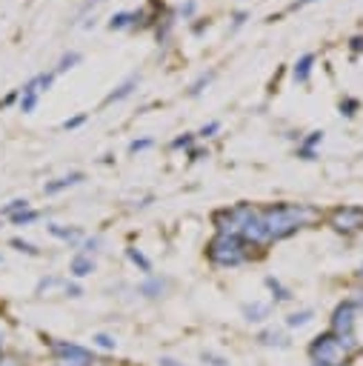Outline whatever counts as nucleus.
<instances>
[{"mask_svg": "<svg viewBox=\"0 0 363 366\" xmlns=\"http://www.w3.org/2000/svg\"><path fill=\"white\" fill-rule=\"evenodd\" d=\"M132 86H135V83H126V86H120L118 92H112V95H109V100H120V98H126V95L132 92Z\"/></svg>", "mask_w": 363, "mask_h": 366, "instance_id": "nucleus-21", "label": "nucleus"}, {"mask_svg": "<svg viewBox=\"0 0 363 366\" xmlns=\"http://www.w3.org/2000/svg\"><path fill=\"white\" fill-rule=\"evenodd\" d=\"M360 277H363V266H360Z\"/></svg>", "mask_w": 363, "mask_h": 366, "instance_id": "nucleus-35", "label": "nucleus"}, {"mask_svg": "<svg viewBox=\"0 0 363 366\" xmlns=\"http://www.w3.org/2000/svg\"><path fill=\"white\" fill-rule=\"evenodd\" d=\"M306 3H312V0H295L292 9H301V6H306Z\"/></svg>", "mask_w": 363, "mask_h": 366, "instance_id": "nucleus-31", "label": "nucleus"}, {"mask_svg": "<svg viewBox=\"0 0 363 366\" xmlns=\"http://www.w3.org/2000/svg\"><path fill=\"white\" fill-rule=\"evenodd\" d=\"M12 246L20 249V252H26V255H37V249L32 244H26V241H12Z\"/></svg>", "mask_w": 363, "mask_h": 366, "instance_id": "nucleus-22", "label": "nucleus"}, {"mask_svg": "<svg viewBox=\"0 0 363 366\" xmlns=\"http://www.w3.org/2000/svg\"><path fill=\"white\" fill-rule=\"evenodd\" d=\"M26 206H29L26 201H12V203H9L6 209H3V214H17L20 209H26Z\"/></svg>", "mask_w": 363, "mask_h": 366, "instance_id": "nucleus-20", "label": "nucleus"}, {"mask_svg": "<svg viewBox=\"0 0 363 366\" xmlns=\"http://www.w3.org/2000/svg\"><path fill=\"white\" fill-rule=\"evenodd\" d=\"M352 46H355V49H363V37H355V40H352Z\"/></svg>", "mask_w": 363, "mask_h": 366, "instance_id": "nucleus-32", "label": "nucleus"}, {"mask_svg": "<svg viewBox=\"0 0 363 366\" xmlns=\"http://www.w3.org/2000/svg\"><path fill=\"white\" fill-rule=\"evenodd\" d=\"M189 143H192V138H178L172 146H175V149H180V146H189Z\"/></svg>", "mask_w": 363, "mask_h": 366, "instance_id": "nucleus-30", "label": "nucleus"}, {"mask_svg": "<svg viewBox=\"0 0 363 366\" xmlns=\"http://www.w3.org/2000/svg\"><path fill=\"white\" fill-rule=\"evenodd\" d=\"M312 366H329V363H312Z\"/></svg>", "mask_w": 363, "mask_h": 366, "instance_id": "nucleus-34", "label": "nucleus"}, {"mask_svg": "<svg viewBox=\"0 0 363 366\" xmlns=\"http://www.w3.org/2000/svg\"><path fill=\"white\" fill-rule=\"evenodd\" d=\"M163 289H166V281H160V277H152V281H146V284L140 286V295L158 298V295H163Z\"/></svg>", "mask_w": 363, "mask_h": 366, "instance_id": "nucleus-12", "label": "nucleus"}, {"mask_svg": "<svg viewBox=\"0 0 363 366\" xmlns=\"http://www.w3.org/2000/svg\"><path fill=\"white\" fill-rule=\"evenodd\" d=\"M332 223H335V229H346V232L360 229V226H363V209H357V206H344V209H337V212L332 214Z\"/></svg>", "mask_w": 363, "mask_h": 366, "instance_id": "nucleus-5", "label": "nucleus"}, {"mask_svg": "<svg viewBox=\"0 0 363 366\" xmlns=\"http://www.w3.org/2000/svg\"><path fill=\"white\" fill-rule=\"evenodd\" d=\"M218 129H221V123H209V126H203V129H201V138H209L212 132H218Z\"/></svg>", "mask_w": 363, "mask_h": 366, "instance_id": "nucleus-26", "label": "nucleus"}, {"mask_svg": "<svg viewBox=\"0 0 363 366\" xmlns=\"http://www.w3.org/2000/svg\"><path fill=\"white\" fill-rule=\"evenodd\" d=\"M83 120H86V115H80V118H75V120H69V123H66V129H75V126H80Z\"/></svg>", "mask_w": 363, "mask_h": 366, "instance_id": "nucleus-29", "label": "nucleus"}, {"mask_svg": "<svg viewBox=\"0 0 363 366\" xmlns=\"http://www.w3.org/2000/svg\"><path fill=\"white\" fill-rule=\"evenodd\" d=\"M312 318H315V312H312V309H301V312H292V315L286 318V327H289V329H301V327L312 324Z\"/></svg>", "mask_w": 363, "mask_h": 366, "instance_id": "nucleus-9", "label": "nucleus"}, {"mask_svg": "<svg viewBox=\"0 0 363 366\" xmlns=\"http://www.w3.org/2000/svg\"><path fill=\"white\" fill-rule=\"evenodd\" d=\"M246 257H249L246 241H241L238 235H218V238L209 244V261L218 266H238Z\"/></svg>", "mask_w": 363, "mask_h": 366, "instance_id": "nucleus-3", "label": "nucleus"}, {"mask_svg": "<svg viewBox=\"0 0 363 366\" xmlns=\"http://www.w3.org/2000/svg\"><path fill=\"white\" fill-rule=\"evenodd\" d=\"M35 218H37V212H29V209H24V212L12 214V223H15V226H26V223H32Z\"/></svg>", "mask_w": 363, "mask_h": 366, "instance_id": "nucleus-15", "label": "nucleus"}, {"mask_svg": "<svg viewBox=\"0 0 363 366\" xmlns=\"http://www.w3.org/2000/svg\"><path fill=\"white\" fill-rule=\"evenodd\" d=\"M129 261H132L135 266H140V269H143L146 275H149V272H152V264H149V261H146V257H143V255H140L138 249H129Z\"/></svg>", "mask_w": 363, "mask_h": 366, "instance_id": "nucleus-16", "label": "nucleus"}, {"mask_svg": "<svg viewBox=\"0 0 363 366\" xmlns=\"http://www.w3.org/2000/svg\"><path fill=\"white\" fill-rule=\"evenodd\" d=\"M129 17H132V15H118V17H112L109 26H112V29H123L126 24H129Z\"/></svg>", "mask_w": 363, "mask_h": 366, "instance_id": "nucleus-23", "label": "nucleus"}, {"mask_svg": "<svg viewBox=\"0 0 363 366\" xmlns=\"http://www.w3.org/2000/svg\"><path fill=\"white\" fill-rule=\"evenodd\" d=\"M272 315V306L269 304H261V300H254V304H246L243 306V318L249 324H263V320Z\"/></svg>", "mask_w": 363, "mask_h": 366, "instance_id": "nucleus-6", "label": "nucleus"}, {"mask_svg": "<svg viewBox=\"0 0 363 366\" xmlns=\"http://www.w3.org/2000/svg\"><path fill=\"white\" fill-rule=\"evenodd\" d=\"M312 63H315V55H304L301 63L295 66V80L306 83V80H309V72H312Z\"/></svg>", "mask_w": 363, "mask_h": 366, "instance_id": "nucleus-11", "label": "nucleus"}, {"mask_svg": "<svg viewBox=\"0 0 363 366\" xmlns=\"http://www.w3.org/2000/svg\"><path fill=\"white\" fill-rule=\"evenodd\" d=\"M158 363H160V366H183V363H178L175 358H160Z\"/></svg>", "mask_w": 363, "mask_h": 366, "instance_id": "nucleus-28", "label": "nucleus"}, {"mask_svg": "<svg viewBox=\"0 0 363 366\" xmlns=\"http://www.w3.org/2000/svg\"><path fill=\"white\" fill-rule=\"evenodd\" d=\"M80 181H83V175H69V178H60L57 183H49V186H46V195H55V192L66 189V186H75V183H80Z\"/></svg>", "mask_w": 363, "mask_h": 366, "instance_id": "nucleus-14", "label": "nucleus"}, {"mask_svg": "<svg viewBox=\"0 0 363 366\" xmlns=\"http://www.w3.org/2000/svg\"><path fill=\"white\" fill-rule=\"evenodd\" d=\"M261 214H263V223L269 229L272 241H281V238H286V235L304 229L309 221L317 218V212L309 209V206H272Z\"/></svg>", "mask_w": 363, "mask_h": 366, "instance_id": "nucleus-1", "label": "nucleus"}, {"mask_svg": "<svg viewBox=\"0 0 363 366\" xmlns=\"http://www.w3.org/2000/svg\"><path fill=\"white\" fill-rule=\"evenodd\" d=\"M92 347H97V349H103V352H115V349H118V340H115V335L97 332V335H92Z\"/></svg>", "mask_w": 363, "mask_h": 366, "instance_id": "nucleus-10", "label": "nucleus"}, {"mask_svg": "<svg viewBox=\"0 0 363 366\" xmlns=\"http://www.w3.org/2000/svg\"><path fill=\"white\" fill-rule=\"evenodd\" d=\"M0 366H26V363L20 360L15 352H3V355H0Z\"/></svg>", "mask_w": 363, "mask_h": 366, "instance_id": "nucleus-19", "label": "nucleus"}, {"mask_svg": "<svg viewBox=\"0 0 363 366\" xmlns=\"http://www.w3.org/2000/svg\"><path fill=\"white\" fill-rule=\"evenodd\" d=\"M46 349L52 355L55 366H95V355L72 340H60V338H46Z\"/></svg>", "mask_w": 363, "mask_h": 366, "instance_id": "nucleus-2", "label": "nucleus"}, {"mask_svg": "<svg viewBox=\"0 0 363 366\" xmlns=\"http://www.w3.org/2000/svg\"><path fill=\"white\" fill-rule=\"evenodd\" d=\"M203 363H209V366H229V360L223 358V355H218V352H212V349H206L203 355Z\"/></svg>", "mask_w": 363, "mask_h": 366, "instance_id": "nucleus-17", "label": "nucleus"}, {"mask_svg": "<svg viewBox=\"0 0 363 366\" xmlns=\"http://www.w3.org/2000/svg\"><path fill=\"white\" fill-rule=\"evenodd\" d=\"M97 246H100V238H92V241H86V244H83V249H86V255L97 252Z\"/></svg>", "mask_w": 363, "mask_h": 366, "instance_id": "nucleus-25", "label": "nucleus"}, {"mask_svg": "<svg viewBox=\"0 0 363 366\" xmlns=\"http://www.w3.org/2000/svg\"><path fill=\"white\" fill-rule=\"evenodd\" d=\"M52 235H57V238H63V241H77L80 238L77 229H60V226H52Z\"/></svg>", "mask_w": 363, "mask_h": 366, "instance_id": "nucleus-18", "label": "nucleus"}, {"mask_svg": "<svg viewBox=\"0 0 363 366\" xmlns=\"http://www.w3.org/2000/svg\"><path fill=\"white\" fill-rule=\"evenodd\" d=\"M149 146H152V140H149V138H146V140H135V143L129 146V152H140V149H149Z\"/></svg>", "mask_w": 363, "mask_h": 366, "instance_id": "nucleus-24", "label": "nucleus"}, {"mask_svg": "<svg viewBox=\"0 0 363 366\" xmlns=\"http://www.w3.org/2000/svg\"><path fill=\"white\" fill-rule=\"evenodd\" d=\"M309 358L312 363H329V366H346V360L352 358L346 352V347L340 343L337 335L326 332V335H317L312 343H309Z\"/></svg>", "mask_w": 363, "mask_h": 366, "instance_id": "nucleus-4", "label": "nucleus"}, {"mask_svg": "<svg viewBox=\"0 0 363 366\" xmlns=\"http://www.w3.org/2000/svg\"><path fill=\"white\" fill-rule=\"evenodd\" d=\"M66 295H69V298H80V295H83V289H80L77 284H72V286H66Z\"/></svg>", "mask_w": 363, "mask_h": 366, "instance_id": "nucleus-27", "label": "nucleus"}, {"mask_svg": "<svg viewBox=\"0 0 363 366\" xmlns=\"http://www.w3.org/2000/svg\"><path fill=\"white\" fill-rule=\"evenodd\" d=\"M266 286L274 292V300H281V304H286V300H292V292L281 286V281H274V277H266Z\"/></svg>", "mask_w": 363, "mask_h": 366, "instance_id": "nucleus-13", "label": "nucleus"}, {"mask_svg": "<svg viewBox=\"0 0 363 366\" xmlns=\"http://www.w3.org/2000/svg\"><path fill=\"white\" fill-rule=\"evenodd\" d=\"M258 343H261V347H277V349H286L289 347V340L281 332H274V329H263L258 335Z\"/></svg>", "mask_w": 363, "mask_h": 366, "instance_id": "nucleus-7", "label": "nucleus"}, {"mask_svg": "<svg viewBox=\"0 0 363 366\" xmlns=\"http://www.w3.org/2000/svg\"><path fill=\"white\" fill-rule=\"evenodd\" d=\"M69 269H72V275H75V277H86V275H92V272H95V261H92L89 255H77L75 261H72V266H69Z\"/></svg>", "mask_w": 363, "mask_h": 366, "instance_id": "nucleus-8", "label": "nucleus"}, {"mask_svg": "<svg viewBox=\"0 0 363 366\" xmlns=\"http://www.w3.org/2000/svg\"><path fill=\"white\" fill-rule=\"evenodd\" d=\"M6 352V340H3V335H0V355Z\"/></svg>", "mask_w": 363, "mask_h": 366, "instance_id": "nucleus-33", "label": "nucleus"}]
</instances>
